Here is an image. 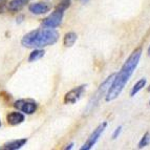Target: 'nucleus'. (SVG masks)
I'll use <instances>...</instances> for the list:
<instances>
[{
	"label": "nucleus",
	"instance_id": "1",
	"mask_svg": "<svg viewBox=\"0 0 150 150\" xmlns=\"http://www.w3.org/2000/svg\"><path fill=\"white\" fill-rule=\"evenodd\" d=\"M141 56H142V48H137L131 53V55L128 57V59L123 64L121 69L118 74H115V79H113L109 89L105 96L106 102L115 100L121 93L123 91L124 87L126 86L127 82L131 78L132 74L134 73L135 68L138 67V64L140 62Z\"/></svg>",
	"mask_w": 150,
	"mask_h": 150
},
{
	"label": "nucleus",
	"instance_id": "2",
	"mask_svg": "<svg viewBox=\"0 0 150 150\" xmlns=\"http://www.w3.org/2000/svg\"><path fill=\"white\" fill-rule=\"evenodd\" d=\"M59 39V33L54 28H40L30 32L21 40L24 47L40 48L48 45H53Z\"/></svg>",
	"mask_w": 150,
	"mask_h": 150
},
{
	"label": "nucleus",
	"instance_id": "3",
	"mask_svg": "<svg viewBox=\"0 0 150 150\" xmlns=\"http://www.w3.org/2000/svg\"><path fill=\"white\" fill-rule=\"evenodd\" d=\"M115 74L110 75L109 77H108L107 79H106V80L104 81V82H103L100 86H99L98 90L96 91V93L93 95V97L90 99L87 107H86V110H85L86 113L91 112V111H93V110L96 108V106L99 104V102H100V100H101V98L104 97V96H106V93H107L110 85H111V83H112L113 79H115Z\"/></svg>",
	"mask_w": 150,
	"mask_h": 150
},
{
	"label": "nucleus",
	"instance_id": "4",
	"mask_svg": "<svg viewBox=\"0 0 150 150\" xmlns=\"http://www.w3.org/2000/svg\"><path fill=\"white\" fill-rule=\"evenodd\" d=\"M106 127H107V122L101 123L100 125L98 126V127L96 128L95 130H93V132H91V134L89 135V138L87 139V141L85 142V144H84V145L81 147V149H82V150H89V149H91V148H93V146L96 145V143L98 142V140L100 139L101 134L104 132V130L106 129Z\"/></svg>",
	"mask_w": 150,
	"mask_h": 150
},
{
	"label": "nucleus",
	"instance_id": "5",
	"mask_svg": "<svg viewBox=\"0 0 150 150\" xmlns=\"http://www.w3.org/2000/svg\"><path fill=\"white\" fill-rule=\"evenodd\" d=\"M63 14L64 12L56 8V11H54L48 17H46L43 20L42 24L44 28H56L58 26H60L61 22L63 19Z\"/></svg>",
	"mask_w": 150,
	"mask_h": 150
},
{
	"label": "nucleus",
	"instance_id": "6",
	"mask_svg": "<svg viewBox=\"0 0 150 150\" xmlns=\"http://www.w3.org/2000/svg\"><path fill=\"white\" fill-rule=\"evenodd\" d=\"M86 85H80L78 87L73 88L64 96V103L65 104H75L82 98L83 93H85Z\"/></svg>",
	"mask_w": 150,
	"mask_h": 150
},
{
	"label": "nucleus",
	"instance_id": "7",
	"mask_svg": "<svg viewBox=\"0 0 150 150\" xmlns=\"http://www.w3.org/2000/svg\"><path fill=\"white\" fill-rule=\"evenodd\" d=\"M14 107L19 110V111L26 113V115H32L37 110L38 105L35 101L21 99V100H18L14 103Z\"/></svg>",
	"mask_w": 150,
	"mask_h": 150
},
{
	"label": "nucleus",
	"instance_id": "8",
	"mask_svg": "<svg viewBox=\"0 0 150 150\" xmlns=\"http://www.w3.org/2000/svg\"><path fill=\"white\" fill-rule=\"evenodd\" d=\"M30 13L35 14V15H42L50 11V5L48 3H42V2H38V3H33L30 5L28 8Z\"/></svg>",
	"mask_w": 150,
	"mask_h": 150
},
{
	"label": "nucleus",
	"instance_id": "9",
	"mask_svg": "<svg viewBox=\"0 0 150 150\" xmlns=\"http://www.w3.org/2000/svg\"><path fill=\"white\" fill-rule=\"evenodd\" d=\"M6 121L10 125H18V124H21V123L24 121V115L21 112H17V111H14V112H11L6 117Z\"/></svg>",
	"mask_w": 150,
	"mask_h": 150
},
{
	"label": "nucleus",
	"instance_id": "10",
	"mask_svg": "<svg viewBox=\"0 0 150 150\" xmlns=\"http://www.w3.org/2000/svg\"><path fill=\"white\" fill-rule=\"evenodd\" d=\"M28 140L26 139H20V140H14L11 141V142L6 143L3 146V149H8V150H16V149H20L22 146H24L26 144Z\"/></svg>",
	"mask_w": 150,
	"mask_h": 150
},
{
	"label": "nucleus",
	"instance_id": "11",
	"mask_svg": "<svg viewBox=\"0 0 150 150\" xmlns=\"http://www.w3.org/2000/svg\"><path fill=\"white\" fill-rule=\"evenodd\" d=\"M28 0H11L8 3V10L11 12H19L24 8Z\"/></svg>",
	"mask_w": 150,
	"mask_h": 150
},
{
	"label": "nucleus",
	"instance_id": "12",
	"mask_svg": "<svg viewBox=\"0 0 150 150\" xmlns=\"http://www.w3.org/2000/svg\"><path fill=\"white\" fill-rule=\"evenodd\" d=\"M78 39V36L75 32H68L65 34L64 39H63V44L65 47H71L76 43Z\"/></svg>",
	"mask_w": 150,
	"mask_h": 150
},
{
	"label": "nucleus",
	"instance_id": "13",
	"mask_svg": "<svg viewBox=\"0 0 150 150\" xmlns=\"http://www.w3.org/2000/svg\"><path fill=\"white\" fill-rule=\"evenodd\" d=\"M146 83H147V80H146L145 78L140 79V80H139L138 82H137L134 85H133L132 89H131V91H130V96H131V97H134V96L137 95V93H138L140 90H142L143 88L145 87Z\"/></svg>",
	"mask_w": 150,
	"mask_h": 150
},
{
	"label": "nucleus",
	"instance_id": "14",
	"mask_svg": "<svg viewBox=\"0 0 150 150\" xmlns=\"http://www.w3.org/2000/svg\"><path fill=\"white\" fill-rule=\"evenodd\" d=\"M44 50H35L34 52H32L30 55V57H28V61L30 62H34V61H37L39 60V59H41V58L44 56Z\"/></svg>",
	"mask_w": 150,
	"mask_h": 150
},
{
	"label": "nucleus",
	"instance_id": "15",
	"mask_svg": "<svg viewBox=\"0 0 150 150\" xmlns=\"http://www.w3.org/2000/svg\"><path fill=\"white\" fill-rule=\"evenodd\" d=\"M148 145H150V132H146L145 134L143 135L141 141L139 142L138 147L140 148V149H142V148L147 147Z\"/></svg>",
	"mask_w": 150,
	"mask_h": 150
},
{
	"label": "nucleus",
	"instance_id": "16",
	"mask_svg": "<svg viewBox=\"0 0 150 150\" xmlns=\"http://www.w3.org/2000/svg\"><path fill=\"white\" fill-rule=\"evenodd\" d=\"M70 1H71V0H62V1L60 2V4L57 6V8L58 10L62 11V12H64L65 10H67V8H69Z\"/></svg>",
	"mask_w": 150,
	"mask_h": 150
},
{
	"label": "nucleus",
	"instance_id": "17",
	"mask_svg": "<svg viewBox=\"0 0 150 150\" xmlns=\"http://www.w3.org/2000/svg\"><path fill=\"white\" fill-rule=\"evenodd\" d=\"M121 132H122V126H119L117 129L113 131V133H112V139L113 140H115L117 138H119V135L121 134Z\"/></svg>",
	"mask_w": 150,
	"mask_h": 150
},
{
	"label": "nucleus",
	"instance_id": "18",
	"mask_svg": "<svg viewBox=\"0 0 150 150\" xmlns=\"http://www.w3.org/2000/svg\"><path fill=\"white\" fill-rule=\"evenodd\" d=\"M73 146H74V144L71 143V144H69V145L66 146V147H65V149H71V148H73Z\"/></svg>",
	"mask_w": 150,
	"mask_h": 150
},
{
	"label": "nucleus",
	"instance_id": "19",
	"mask_svg": "<svg viewBox=\"0 0 150 150\" xmlns=\"http://www.w3.org/2000/svg\"><path fill=\"white\" fill-rule=\"evenodd\" d=\"M4 2H5V0H0V6H2Z\"/></svg>",
	"mask_w": 150,
	"mask_h": 150
},
{
	"label": "nucleus",
	"instance_id": "20",
	"mask_svg": "<svg viewBox=\"0 0 150 150\" xmlns=\"http://www.w3.org/2000/svg\"><path fill=\"white\" fill-rule=\"evenodd\" d=\"M148 55L150 56V46H149V47H148Z\"/></svg>",
	"mask_w": 150,
	"mask_h": 150
},
{
	"label": "nucleus",
	"instance_id": "21",
	"mask_svg": "<svg viewBox=\"0 0 150 150\" xmlns=\"http://www.w3.org/2000/svg\"><path fill=\"white\" fill-rule=\"evenodd\" d=\"M81 1H82V2H87L88 0H81Z\"/></svg>",
	"mask_w": 150,
	"mask_h": 150
},
{
	"label": "nucleus",
	"instance_id": "22",
	"mask_svg": "<svg viewBox=\"0 0 150 150\" xmlns=\"http://www.w3.org/2000/svg\"><path fill=\"white\" fill-rule=\"evenodd\" d=\"M148 90H149V91H150V86H149V88H148Z\"/></svg>",
	"mask_w": 150,
	"mask_h": 150
},
{
	"label": "nucleus",
	"instance_id": "23",
	"mask_svg": "<svg viewBox=\"0 0 150 150\" xmlns=\"http://www.w3.org/2000/svg\"><path fill=\"white\" fill-rule=\"evenodd\" d=\"M0 126H1V122H0Z\"/></svg>",
	"mask_w": 150,
	"mask_h": 150
},
{
	"label": "nucleus",
	"instance_id": "24",
	"mask_svg": "<svg viewBox=\"0 0 150 150\" xmlns=\"http://www.w3.org/2000/svg\"><path fill=\"white\" fill-rule=\"evenodd\" d=\"M149 104H150V101H149Z\"/></svg>",
	"mask_w": 150,
	"mask_h": 150
}]
</instances>
